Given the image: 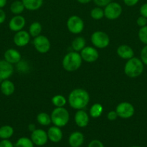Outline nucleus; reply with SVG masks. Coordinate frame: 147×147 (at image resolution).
I'll use <instances>...</instances> for the list:
<instances>
[{"mask_svg":"<svg viewBox=\"0 0 147 147\" xmlns=\"http://www.w3.org/2000/svg\"><path fill=\"white\" fill-rule=\"evenodd\" d=\"M90 100L89 93L83 88H76L70 92L68 97L69 104L75 110L84 109Z\"/></svg>","mask_w":147,"mask_h":147,"instance_id":"f257e3e1","label":"nucleus"},{"mask_svg":"<svg viewBox=\"0 0 147 147\" xmlns=\"http://www.w3.org/2000/svg\"><path fill=\"white\" fill-rule=\"evenodd\" d=\"M144 70V64L141 59L133 57L128 60L124 66V73L131 78L138 77L143 73Z\"/></svg>","mask_w":147,"mask_h":147,"instance_id":"f03ea898","label":"nucleus"},{"mask_svg":"<svg viewBox=\"0 0 147 147\" xmlns=\"http://www.w3.org/2000/svg\"><path fill=\"white\" fill-rule=\"evenodd\" d=\"M82 64V58L80 53L71 51L65 55L62 60V66L68 72H74L79 69Z\"/></svg>","mask_w":147,"mask_h":147,"instance_id":"7ed1b4c3","label":"nucleus"},{"mask_svg":"<svg viewBox=\"0 0 147 147\" xmlns=\"http://www.w3.org/2000/svg\"><path fill=\"white\" fill-rule=\"evenodd\" d=\"M51 123L58 127H64L68 124L70 119L69 113L64 107H56L50 114Z\"/></svg>","mask_w":147,"mask_h":147,"instance_id":"20e7f679","label":"nucleus"},{"mask_svg":"<svg viewBox=\"0 0 147 147\" xmlns=\"http://www.w3.org/2000/svg\"><path fill=\"white\" fill-rule=\"evenodd\" d=\"M91 42L94 47L98 49L106 48L110 45V37L106 32L95 31L91 35Z\"/></svg>","mask_w":147,"mask_h":147,"instance_id":"39448f33","label":"nucleus"},{"mask_svg":"<svg viewBox=\"0 0 147 147\" xmlns=\"http://www.w3.org/2000/svg\"><path fill=\"white\" fill-rule=\"evenodd\" d=\"M66 27L71 33L78 34L82 32L84 28V22L81 17L77 15H72L66 22Z\"/></svg>","mask_w":147,"mask_h":147,"instance_id":"423d86ee","label":"nucleus"},{"mask_svg":"<svg viewBox=\"0 0 147 147\" xmlns=\"http://www.w3.org/2000/svg\"><path fill=\"white\" fill-rule=\"evenodd\" d=\"M122 11L120 4L115 1H111L104 8V15L108 20H115L119 18Z\"/></svg>","mask_w":147,"mask_h":147,"instance_id":"0eeeda50","label":"nucleus"},{"mask_svg":"<svg viewBox=\"0 0 147 147\" xmlns=\"http://www.w3.org/2000/svg\"><path fill=\"white\" fill-rule=\"evenodd\" d=\"M118 117L123 119H128L132 117L135 113L134 106L131 103L127 101L121 102L115 109Z\"/></svg>","mask_w":147,"mask_h":147,"instance_id":"6e6552de","label":"nucleus"},{"mask_svg":"<svg viewBox=\"0 0 147 147\" xmlns=\"http://www.w3.org/2000/svg\"><path fill=\"white\" fill-rule=\"evenodd\" d=\"M33 44L35 49L41 54H45V53H47L48 52H49L50 46H51L49 39L46 36L42 35V34L34 37Z\"/></svg>","mask_w":147,"mask_h":147,"instance_id":"1a4fd4ad","label":"nucleus"},{"mask_svg":"<svg viewBox=\"0 0 147 147\" xmlns=\"http://www.w3.org/2000/svg\"><path fill=\"white\" fill-rule=\"evenodd\" d=\"M80 55L82 60L88 63H95L99 58V53L96 47L90 46H86L84 48L82 49L80 52Z\"/></svg>","mask_w":147,"mask_h":147,"instance_id":"9d476101","label":"nucleus"},{"mask_svg":"<svg viewBox=\"0 0 147 147\" xmlns=\"http://www.w3.org/2000/svg\"><path fill=\"white\" fill-rule=\"evenodd\" d=\"M30 139L34 145L38 146H44L48 141L47 132L41 129H36L35 130L32 131Z\"/></svg>","mask_w":147,"mask_h":147,"instance_id":"9b49d317","label":"nucleus"},{"mask_svg":"<svg viewBox=\"0 0 147 147\" xmlns=\"http://www.w3.org/2000/svg\"><path fill=\"white\" fill-rule=\"evenodd\" d=\"M14 73L13 65L5 60H0V82L9 79Z\"/></svg>","mask_w":147,"mask_h":147,"instance_id":"f8f14e48","label":"nucleus"},{"mask_svg":"<svg viewBox=\"0 0 147 147\" xmlns=\"http://www.w3.org/2000/svg\"><path fill=\"white\" fill-rule=\"evenodd\" d=\"M30 37L31 36L29 34L28 32L23 30H20L15 32L13 37V42L16 46L22 47L28 44L30 40Z\"/></svg>","mask_w":147,"mask_h":147,"instance_id":"ddd939ff","label":"nucleus"},{"mask_svg":"<svg viewBox=\"0 0 147 147\" xmlns=\"http://www.w3.org/2000/svg\"><path fill=\"white\" fill-rule=\"evenodd\" d=\"M26 24V20L23 16L15 15L9 22V28L12 32H17L22 30Z\"/></svg>","mask_w":147,"mask_h":147,"instance_id":"4468645a","label":"nucleus"},{"mask_svg":"<svg viewBox=\"0 0 147 147\" xmlns=\"http://www.w3.org/2000/svg\"><path fill=\"white\" fill-rule=\"evenodd\" d=\"M74 121L79 128H85L89 122V116L84 109L77 110L74 116Z\"/></svg>","mask_w":147,"mask_h":147,"instance_id":"2eb2a0df","label":"nucleus"},{"mask_svg":"<svg viewBox=\"0 0 147 147\" xmlns=\"http://www.w3.org/2000/svg\"><path fill=\"white\" fill-rule=\"evenodd\" d=\"M4 58L8 63L16 65L22 60V55L18 50L14 48H10L4 52Z\"/></svg>","mask_w":147,"mask_h":147,"instance_id":"dca6fc26","label":"nucleus"},{"mask_svg":"<svg viewBox=\"0 0 147 147\" xmlns=\"http://www.w3.org/2000/svg\"><path fill=\"white\" fill-rule=\"evenodd\" d=\"M48 140L53 143H59L63 139V132L60 127H58L53 125L50 126L47 131Z\"/></svg>","mask_w":147,"mask_h":147,"instance_id":"f3484780","label":"nucleus"},{"mask_svg":"<svg viewBox=\"0 0 147 147\" xmlns=\"http://www.w3.org/2000/svg\"><path fill=\"white\" fill-rule=\"evenodd\" d=\"M69 144L71 147H80L84 142V136L80 131H74L69 137Z\"/></svg>","mask_w":147,"mask_h":147,"instance_id":"a211bd4d","label":"nucleus"},{"mask_svg":"<svg viewBox=\"0 0 147 147\" xmlns=\"http://www.w3.org/2000/svg\"><path fill=\"white\" fill-rule=\"evenodd\" d=\"M117 55L118 57L124 60H129L134 57V51L132 47L128 45H121L117 48Z\"/></svg>","mask_w":147,"mask_h":147,"instance_id":"6ab92c4d","label":"nucleus"},{"mask_svg":"<svg viewBox=\"0 0 147 147\" xmlns=\"http://www.w3.org/2000/svg\"><path fill=\"white\" fill-rule=\"evenodd\" d=\"M0 90H1V93L6 96H10L14 93L15 90V86L14 83L11 80H4L1 82L0 84Z\"/></svg>","mask_w":147,"mask_h":147,"instance_id":"aec40b11","label":"nucleus"},{"mask_svg":"<svg viewBox=\"0 0 147 147\" xmlns=\"http://www.w3.org/2000/svg\"><path fill=\"white\" fill-rule=\"evenodd\" d=\"M24 8L29 11H36L42 7L43 0H21Z\"/></svg>","mask_w":147,"mask_h":147,"instance_id":"412c9836","label":"nucleus"},{"mask_svg":"<svg viewBox=\"0 0 147 147\" xmlns=\"http://www.w3.org/2000/svg\"><path fill=\"white\" fill-rule=\"evenodd\" d=\"M71 47L74 51L81 52V50L86 47V40L83 37H76L71 42Z\"/></svg>","mask_w":147,"mask_h":147,"instance_id":"4be33fe9","label":"nucleus"},{"mask_svg":"<svg viewBox=\"0 0 147 147\" xmlns=\"http://www.w3.org/2000/svg\"><path fill=\"white\" fill-rule=\"evenodd\" d=\"M14 134V129L10 125H4L0 127V139H9Z\"/></svg>","mask_w":147,"mask_h":147,"instance_id":"5701e85b","label":"nucleus"},{"mask_svg":"<svg viewBox=\"0 0 147 147\" xmlns=\"http://www.w3.org/2000/svg\"><path fill=\"white\" fill-rule=\"evenodd\" d=\"M37 123L43 126H48L51 123V118L48 113L46 112H40L36 117Z\"/></svg>","mask_w":147,"mask_h":147,"instance_id":"b1692460","label":"nucleus"},{"mask_svg":"<svg viewBox=\"0 0 147 147\" xmlns=\"http://www.w3.org/2000/svg\"><path fill=\"white\" fill-rule=\"evenodd\" d=\"M24 9L25 8H24L22 1H20V0L14 1L10 5V11L15 15H19V14H22L24 11Z\"/></svg>","mask_w":147,"mask_h":147,"instance_id":"393cba45","label":"nucleus"},{"mask_svg":"<svg viewBox=\"0 0 147 147\" xmlns=\"http://www.w3.org/2000/svg\"><path fill=\"white\" fill-rule=\"evenodd\" d=\"M103 112V106L99 103H95L89 109V116L93 119H97L102 115Z\"/></svg>","mask_w":147,"mask_h":147,"instance_id":"a878e982","label":"nucleus"},{"mask_svg":"<svg viewBox=\"0 0 147 147\" xmlns=\"http://www.w3.org/2000/svg\"><path fill=\"white\" fill-rule=\"evenodd\" d=\"M42 32V25L38 22H33L29 27V34L33 37L40 35Z\"/></svg>","mask_w":147,"mask_h":147,"instance_id":"bb28decb","label":"nucleus"},{"mask_svg":"<svg viewBox=\"0 0 147 147\" xmlns=\"http://www.w3.org/2000/svg\"><path fill=\"white\" fill-rule=\"evenodd\" d=\"M51 102L55 107H64L67 103V100L63 95L58 94L52 98Z\"/></svg>","mask_w":147,"mask_h":147,"instance_id":"cd10ccee","label":"nucleus"},{"mask_svg":"<svg viewBox=\"0 0 147 147\" xmlns=\"http://www.w3.org/2000/svg\"><path fill=\"white\" fill-rule=\"evenodd\" d=\"M14 147H34V144L32 142L31 139L23 136L17 139Z\"/></svg>","mask_w":147,"mask_h":147,"instance_id":"c85d7f7f","label":"nucleus"},{"mask_svg":"<svg viewBox=\"0 0 147 147\" xmlns=\"http://www.w3.org/2000/svg\"><path fill=\"white\" fill-rule=\"evenodd\" d=\"M90 16L93 20H99L105 17L104 15V9H102V7H96L91 10Z\"/></svg>","mask_w":147,"mask_h":147,"instance_id":"c756f323","label":"nucleus"},{"mask_svg":"<svg viewBox=\"0 0 147 147\" xmlns=\"http://www.w3.org/2000/svg\"><path fill=\"white\" fill-rule=\"evenodd\" d=\"M138 39L144 45H147V25L141 27L138 33Z\"/></svg>","mask_w":147,"mask_h":147,"instance_id":"7c9ffc66","label":"nucleus"},{"mask_svg":"<svg viewBox=\"0 0 147 147\" xmlns=\"http://www.w3.org/2000/svg\"><path fill=\"white\" fill-rule=\"evenodd\" d=\"M17 65V69L19 72L20 73H24L28 71L29 68H30V66H29L28 63H27V61L25 60H21L18 63L16 64Z\"/></svg>","mask_w":147,"mask_h":147,"instance_id":"2f4dec72","label":"nucleus"},{"mask_svg":"<svg viewBox=\"0 0 147 147\" xmlns=\"http://www.w3.org/2000/svg\"><path fill=\"white\" fill-rule=\"evenodd\" d=\"M140 57H141L140 59L143 62V63L147 65V45H146L141 50Z\"/></svg>","mask_w":147,"mask_h":147,"instance_id":"473e14b6","label":"nucleus"},{"mask_svg":"<svg viewBox=\"0 0 147 147\" xmlns=\"http://www.w3.org/2000/svg\"><path fill=\"white\" fill-rule=\"evenodd\" d=\"M95 4L97 7H105V6L108 5L109 3L112 1V0H92Z\"/></svg>","mask_w":147,"mask_h":147,"instance_id":"72a5a7b5","label":"nucleus"},{"mask_svg":"<svg viewBox=\"0 0 147 147\" xmlns=\"http://www.w3.org/2000/svg\"><path fill=\"white\" fill-rule=\"evenodd\" d=\"M136 24L138 27H143L144 26L147 25V18L143 17V16H140L136 20Z\"/></svg>","mask_w":147,"mask_h":147,"instance_id":"f704fd0d","label":"nucleus"},{"mask_svg":"<svg viewBox=\"0 0 147 147\" xmlns=\"http://www.w3.org/2000/svg\"><path fill=\"white\" fill-rule=\"evenodd\" d=\"M87 147H105L103 143L98 139H94L91 141L88 144Z\"/></svg>","mask_w":147,"mask_h":147,"instance_id":"c9c22d12","label":"nucleus"},{"mask_svg":"<svg viewBox=\"0 0 147 147\" xmlns=\"http://www.w3.org/2000/svg\"><path fill=\"white\" fill-rule=\"evenodd\" d=\"M118 114H117L115 111H110L108 112V113L107 114V118H108V120L111 121H115L117 119H118Z\"/></svg>","mask_w":147,"mask_h":147,"instance_id":"e433bc0d","label":"nucleus"},{"mask_svg":"<svg viewBox=\"0 0 147 147\" xmlns=\"http://www.w3.org/2000/svg\"><path fill=\"white\" fill-rule=\"evenodd\" d=\"M0 147H14V145L9 139H2L0 142Z\"/></svg>","mask_w":147,"mask_h":147,"instance_id":"4c0bfd02","label":"nucleus"},{"mask_svg":"<svg viewBox=\"0 0 147 147\" xmlns=\"http://www.w3.org/2000/svg\"><path fill=\"white\" fill-rule=\"evenodd\" d=\"M140 14L141 16L147 18V3L143 4L140 8Z\"/></svg>","mask_w":147,"mask_h":147,"instance_id":"58836bf2","label":"nucleus"},{"mask_svg":"<svg viewBox=\"0 0 147 147\" xmlns=\"http://www.w3.org/2000/svg\"><path fill=\"white\" fill-rule=\"evenodd\" d=\"M122 1L124 4L128 7H133L135 4H137L139 0H122Z\"/></svg>","mask_w":147,"mask_h":147,"instance_id":"ea45409f","label":"nucleus"},{"mask_svg":"<svg viewBox=\"0 0 147 147\" xmlns=\"http://www.w3.org/2000/svg\"><path fill=\"white\" fill-rule=\"evenodd\" d=\"M6 20V13L2 9H0V24H3Z\"/></svg>","mask_w":147,"mask_h":147,"instance_id":"a19ab883","label":"nucleus"},{"mask_svg":"<svg viewBox=\"0 0 147 147\" xmlns=\"http://www.w3.org/2000/svg\"><path fill=\"white\" fill-rule=\"evenodd\" d=\"M28 129L30 131H33L34 130H35L36 129V127H35V125L33 124V123H30V124L28 125Z\"/></svg>","mask_w":147,"mask_h":147,"instance_id":"79ce46f5","label":"nucleus"},{"mask_svg":"<svg viewBox=\"0 0 147 147\" xmlns=\"http://www.w3.org/2000/svg\"><path fill=\"white\" fill-rule=\"evenodd\" d=\"M7 0H0V9H2L7 4Z\"/></svg>","mask_w":147,"mask_h":147,"instance_id":"37998d69","label":"nucleus"},{"mask_svg":"<svg viewBox=\"0 0 147 147\" xmlns=\"http://www.w3.org/2000/svg\"><path fill=\"white\" fill-rule=\"evenodd\" d=\"M76 1H77L79 3H80V4H88V3H89L90 1H92V0H76Z\"/></svg>","mask_w":147,"mask_h":147,"instance_id":"c03bdc74","label":"nucleus"},{"mask_svg":"<svg viewBox=\"0 0 147 147\" xmlns=\"http://www.w3.org/2000/svg\"><path fill=\"white\" fill-rule=\"evenodd\" d=\"M131 147H141V146H132Z\"/></svg>","mask_w":147,"mask_h":147,"instance_id":"a18cd8bd","label":"nucleus"}]
</instances>
